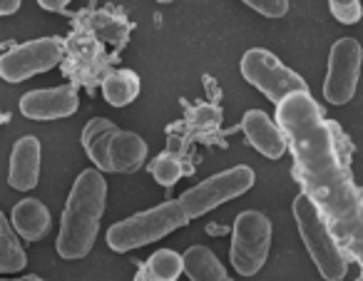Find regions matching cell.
<instances>
[{
	"instance_id": "cell-1",
	"label": "cell",
	"mask_w": 363,
	"mask_h": 281,
	"mask_svg": "<svg viewBox=\"0 0 363 281\" xmlns=\"http://www.w3.org/2000/svg\"><path fill=\"white\" fill-rule=\"evenodd\" d=\"M277 122L289 140L294 172L303 194L318 206L338 244L363 269V194L353 184L338 130L321 115L306 92L291 95L277 107Z\"/></svg>"
},
{
	"instance_id": "cell-2",
	"label": "cell",
	"mask_w": 363,
	"mask_h": 281,
	"mask_svg": "<svg viewBox=\"0 0 363 281\" xmlns=\"http://www.w3.org/2000/svg\"><path fill=\"white\" fill-rule=\"evenodd\" d=\"M107 182L100 170H85L72 184L60 219V234L55 249L62 259H82L90 254L100 231V219L105 214Z\"/></svg>"
},
{
	"instance_id": "cell-3",
	"label": "cell",
	"mask_w": 363,
	"mask_h": 281,
	"mask_svg": "<svg viewBox=\"0 0 363 281\" xmlns=\"http://www.w3.org/2000/svg\"><path fill=\"white\" fill-rule=\"evenodd\" d=\"M291 209H294V221H296V226H298V236H301L303 246H306L308 256H311L318 274L326 281L346 279V274H348L346 249L338 244V239L333 236L331 226L326 224V219L321 216L318 206L301 192V194H296V199H294Z\"/></svg>"
},
{
	"instance_id": "cell-4",
	"label": "cell",
	"mask_w": 363,
	"mask_h": 281,
	"mask_svg": "<svg viewBox=\"0 0 363 281\" xmlns=\"http://www.w3.org/2000/svg\"><path fill=\"white\" fill-rule=\"evenodd\" d=\"M184 224H189V214L184 211L179 199H169L164 204L152 206V209L112 224L105 234V241L112 251H130L164 239L167 234Z\"/></svg>"
},
{
	"instance_id": "cell-5",
	"label": "cell",
	"mask_w": 363,
	"mask_h": 281,
	"mask_svg": "<svg viewBox=\"0 0 363 281\" xmlns=\"http://www.w3.org/2000/svg\"><path fill=\"white\" fill-rule=\"evenodd\" d=\"M239 70L249 85L257 87L262 95H267V100H272L277 107L291 95H301V92L308 95L306 80L264 48H252L244 53Z\"/></svg>"
},
{
	"instance_id": "cell-6",
	"label": "cell",
	"mask_w": 363,
	"mask_h": 281,
	"mask_svg": "<svg viewBox=\"0 0 363 281\" xmlns=\"http://www.w3.org/2000/svg\"><path fill=\"white\" fill-rule=\"evenodd\" d=\"M272 246V221L257 209H247L234 219L229 259L239 276H254L264 269Z\"/></svg>"
},
{
	"instance_id": "cell-7",
	"label": "cell",
	"mask_w": 363,
	"mask_h": 281,
	"mask_svg": "<svg viewBox=\"0 0 363 281\" xmlns=\"http://www.w3.org/2000/svg\"><path fill=\"white\" fill-rule=\"evenodd\" d=\"M257 182V175H254L252 167L239 165L232 167V170H224L219 175H212L209 180L199 182L197 187L187 189L179 197L182 206L189 214V219H197V216L212 211L214 206L227 204V202L242 197L244 192H249Z\"/></svg>"
},
{
	"instance_id": "cell-8",
	"label": "cell",
	"mask_w": 363,
	"mask_h": 281,
	"mask_svg": "<svg viewBox=\"0 0 363 281\" xmlns=\"http://www.w3.org/2000/svg\"><path fill=\"white\" fill-rule=\"evenodd\" d=\"M363 48L356 38H338L328 53V70L323 80V100L328 105H348L361 80Z\"/></svg>"
},
{
	"instance_id": "cell-9",
	"label": "cell",
	"mask_w": 363,
	"mask_h": 281,
	"mask_svg": "<svg viewBox=\"0 0 363 281\" xmlns=\"http://www.w3.org/2000/svg\"><path fill=\"white\" fill-rule=\"evenodd\" d=\"M62 40L60 38H40V40L23 43L11 48L0 57V77L6 82H23L48 72L60 62Z\"/></svg>"
},
{
	"instance_id": "cell-10",
	"label": "cell",
	"mask_w": 363,
	"mask_h": 281,
	"mask_svg": "<svg viewBox=\"0 0 363 281\" xmlns=\"http://www.w3.org/2000/svg\"><path fill=\"white\" fill-rule=\"evenodd\" d=\"M18 110L28 120H38V122L62 120V117H70L77 112V90L75 85L30 90L21 97Z\"/></svg>"
},
{
	"instance_id": "cell-11",
	"label": "cell",
	"mask_w": 363,
	"mask_h": 281,
	"mask_svg": "<svg viewBox=\"0 0 363 281\" xmlns=\"http://www.w3.org/2000/svg\"><path fill=\"white\" fill-rule=\"evenodd\" d=\"M242 130L247 135L249 145L259 152V155L269 157V160H281L289 150V140L279 122H274L267 112L262 110H247L242 117Z\"/></svg>"
},
{
	"instance_id": "cell-12",
	"label": "cell",
	"mask_w": 363,
	"mask_h": 281,
	"mask_svg": "<svg viewBox=\"0 0 363 281\" xmlns=\"http://www.w3.org/2000/svg\"><path fill=\"white\" fill-rule=\"evenodd\" d=\"M40 160H43L40 140L33 135L21 137L11 152L8 184H11L13 189H21V192L35 189L38 180H40Z\"/></svg>"
},
{
	"instance_id": "cell-13",
	"label": "cell",
	"mask_w": 363,
	"mask_h": 281,
	"mask_svg": "<svg viewBox=\"0 0 363 281\" xmlns=\"http://www.w3.org/2000/svg\"><path fill=\"white\" fill-rule=\"evenodd\" d=\"M117 125L107 117H92L82 130V147H85L87 157L92 160L95 170L100 172H112L110 162V145L117 135Z\"/></svg>"
},
{
	"instance_id": "cell-14",
	"label": "cell",
	"mask_w": 363,
	"mask_h": 281,
	"mask_svg": "<svg viewBox=\"0 0 363 281\" xmlns=\"http://www.w3.org/2000/svg\"><path fill=\"white\" fill-rule=\"evenodd\" d=\"M11 224L16 234L26 241H40L50 231V211L40 199H23L13 206Z\"/></svg>"
},
{
	"instance_id": "cell-15",
	"label": "cell",
	"mask_w": 363,
	"mask_h": 281,
	"mask_svg": "<svg viewBox=\"0 0 363 281\" xmlns=\"http://www.w3.org/2000/svg\"><path fill=\"white\" fill-rule=\"evenodd\" d=\"M147 160V142L142 140L137 132L120 130L110 145V162L112 172H122V175H132L137 172Z\"/></svg>"
},
{
	"instance_id": "cell-16",
	"label": "cell",
	"mask_w": 363,
	"mask_h": 281,
	"mask_svg": "<svg viewBox=\"0 0 363 281\" xmlns=\"http://www.w3.org/2000/svg\"><path fill=\"white\" fill-rule=\"evenodd\" d=\"M184 274L189 281H234L209 246H189L184 251Z\"/></svg>"
},
{
	"instance_id": "cell-17",
	"label": "cell",
	"mask_w": 363,
	"mask_h": 281,
	"mask_svg": "<svg viewBox=\"0 0 363 281\" xmlns=\"http://www.w3.org/2000/svg\"><path fill=\"white\" fill-rule=\"evenodd\" d=\"M184 274V254H177L174 249H160L142 261L132 281H177Z\"/></svg>"
},
{
	"instance_id": "cell-18",
	"label": "cell",
	"mask_w": 363,
	"mask_h": 281,
	"mask_svg": "<svg viewBox=\"0 0 363 281\" xmlns=\"http://www.w3.org/2000/svg\"><path fill=\"white\" fill-rule=\"evenodd\" d=\"M140 87H142L140 75L135 70L120 67V70H112L105 75V80H102V97L112 107H127L137 100Z\"/></svg>"
},
{
	"instance_id": "cell-19",
	"label": "cell",
	"mask_w": 363,
	"mask_h": 281,
	"mask_svg": "<svg viewBox=\"0 0 363 281\" xmlns=\"http://www.w3.org/2000/svg\"><path fill=\"white\" fill-rule=\"evenodd\" d=\"M23 266H28V254L21 246L16 229H13L8 216H0V271L3 274H16Z\"/></svg>"
},
{
	"instance_id": "cell-20",
	"label": "cell",
	"mask_w": 363,
	"mask_h": 281,
	"mask_svg": "<svg viewBox=\"0 0 363 281\" xmlns=\"http://www.w3.org/2000/svg\"><path fill=\"white\" fill-rule=\"evenodd\" d=\"M152 177L160 182L162 187H174L182 177V165L174 155H160L152 162Z\"/></svg>"
},
{
	"instance_id": "cell-21",
	"label": "cell",
	"mask_w": 363,
	"mask_h": 281,
	"mask_svg": "<svg viewBox=\"0 0 363 281\" xmlns=\"http://www.w3.org/2000/svg\"><path fill=\"white\" fill-rule=\"evenodd\" d=\"M328 11L343 26H356L363 18V6L358 0H331L328 3Z\"/></svg>"
},
{
	"instance_id": "cell-22",
	"label": "cell",
	"mask_w": 363,
	"mask_h": 281,
	"mask_svg": "<svg viewBox=\"0 0 363 281\" xmlns=\"http://www.w3.org/2000/svg\"><path fill=\"white\" fill-rule=\"evenodd\" d=\"M247 6L264 18H284L289 13L286 0H247Z\"/></svg>"
},
{
	"instance_id": "cell-23",
	"label": "cell",
	"mask_w": 363,
	"mask_h": 281,
	"mask_svg": "<svg viewBox=\"0 0 363 281\" xmlns=\"http://www.w3.org/2000/svg\"><path fill=\"white\" fill-rule=\"evenodd\" d=\"M21 0H3L0 3V16H13V13H18L21 11Z\"/></svg>"
},
{
	"instance_id": "cell-24",
	"label": "cell",
	"mask_w": 363,
	"mask_h": 281,
	"mask_svg": "<svg viewBox=\"0 0 363 281\" xmlns=\"http://www.w3.org/2000/svg\"><path fill=\"white\" fill-rule=\"evenodd\" d=\"M65 6H70L67 0H62V3H52V0H40V8H45V11H65Z\"/></svg>"
},
{
	"instance_id": "cell-25",
	"label": "cell",
	"mask_w": 363,
	"mask_h": 281,
	"mask_svg": "<svg viewBox=\"0 0 363 281\" xmlns=\"http://www.w3.org/2000/svg\"><path fill=\"white\" fill-rule=\"evenodd\" d=\"M0 281H45V279H40V276H21V279H0Z\"/></svg>"
},
{
	"instance_id": "cell-26",
	"label": "cell",
	"mask_w": 363,
	"mask_h": 281,
	"mask_svg": "<svg viewBox=\"0 0 363 281\" xmlns=\"http://www.w3.org/2000/svg\"><path fill=\"white\" fill-rule=\"evenodd\" d=\"M356 281H363V274H361V276H358V279H356Z\"/></svg>"
}]
</instances>
